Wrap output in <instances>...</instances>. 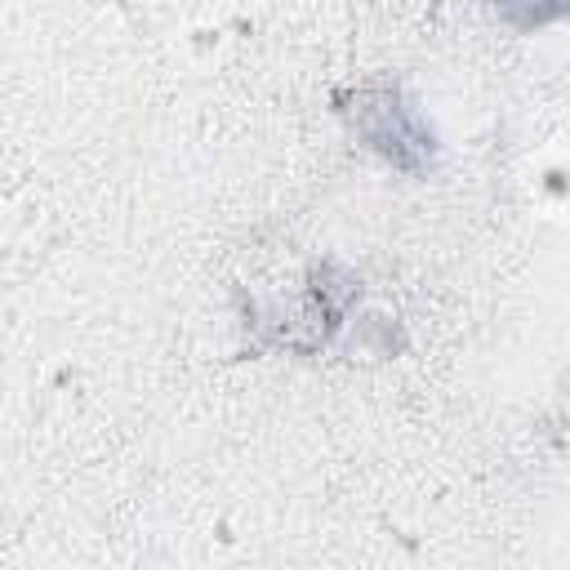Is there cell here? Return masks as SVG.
Instances as JSON below:
<instances>
[{
	"label": "cell",
	"mask_w": 570,
	"mask_h": 570,
	"mask_svg": "<svg viewBox=\"0 0 570 570\" xmlns=\"http://www.w3.org/2000/svg\"><path fill=\"white\" fill-rule=\"evenodd\" d=\"M361 102L365 107L356 116V129L379 156H387L396 169H423L432 160V129L396 89L361 94Z\"/></svg>",
	"instance_id": "obj_1"
},
{
	"label": "cell",
	"mask_w": 570,
	"mask_h": 570,
	"mask_svg": "<svg viewBox=\"0 0 570 570\" xmlns=\"http://www.w3.org/2000/svg\"><path fill=\"white\" fill-rule=\"evenodd\" d=\"M503 13H512L517 4H525V13L517 18V27H534V22H543V18H557L561 13V0H494Z\"/></svg>",
	"instance_id": "obj_2"
}]
</instances>
